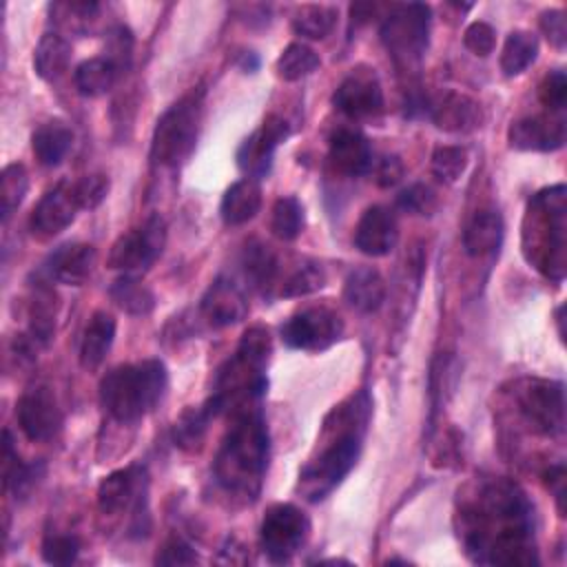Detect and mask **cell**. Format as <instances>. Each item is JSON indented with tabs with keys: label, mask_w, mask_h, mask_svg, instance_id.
Returning a JSON list of instances; mask_svg holds the SVG:
<instances>
[{
	"label": "cell",
	"mask_w": 567,
	"mask_h": 567,
	"mask_svg": "<svg viewBox=\"0 0 567 567\" xmlns=\"http://www.w3.org/2000/svg\"><path fill=\"white\" fill-rule=\"evenodd\" d=\"M241 266H244V272H246V279L259 288V290H266L272 286V281L277 279V272H279V261H277V255L261 241H250L246 248H244V255H241Z\"/></svg>",
	"instance_id": "33"
},
{
	"label": "cell",
	"mask_w": 567,
	"mask_h": 567,
	"mask_svg": "<svg viewBox=\"0 0 567 567\" xmlns=\"http://www.w3.org/2000/svg\"><path fill=\"white\" fill-rule=\"evenodd\" d=\"M337 22V9L326 4H303L292 18V29L297 35L308 40H323Z\"/></svg>",
	"instance_id": "36"
},
{
	"label": "cell",
	"mask_w": 567,
	"mask_h": 567,
	"mask_svg": "<svg viewBox=\"0 0 567 567\" xmlns=\"http://www.w3.org/2000/svg\"><path fill=\"white\" fill-rule=\"evenodd\" d=\"M514 401L532 432L558 436L565 430V388L560 381L523 379L516 383Z\"/></svg>",
	"instance_id": "9"
},
{
	"label": "cell",
	"mask_w": 567,
	"mask_h": 567,
	"mask_svg": "<svg viewBox=\"0 0 567 567\" xmlns=\"http://www.w3.org/2000/svg\"><path fill=\"white\" fill-rule=\"evenodd\" d=\"M372 403L368 392H357L332 408L323 421L321 450L299 472V492L317 503L326 498L357 465L363 447Z\"/></svg>",
	"instance_id": "2"
},
{
	"label": "cell",
	"mask_w": 567,
	"mask_h": 567,
	"mask_svg": "<svg viewBox=\"0 0 567 567\" xmlns=\"http://www.w3.org/2000/svg\"><path fill=\"white\" fill-rule=\"evenodd\" d=\"M538 97L549 109V113H563L567 102V78L563 69H554L543 78L538 86Z\"/></svg>",
	"instance_id": "45"
},
{
	"label": "cell",
	"mask_w": 567,
	"mask_h": 567,
	"mask_svg": "<svg viewBox=\"0 0 567 567\" xmlns=\"http://www.w3.org/2000/svg\"><path fill=\"white\" fill-rule=\"evenodd\" d=\"M505 224L496 208H481L476 210L465 230H463V248L470 257H483L498 250L503 241Z\"/></svg>",
	"instance_id": "25"
},
{
	"label": "cell",
	"mask_w": 567,
	"mask_h": 567,
	"mask_svg": "<svg viewBox=\"0 0 567 567\" xmlns=\"http://www.w3.org/2000/svg\"><path fill=\"white\" fill-rule=\"evenodd\" d=\"M115 319L106 310H95L84 326L80 339V365L84 370H95L106 359L115 339Z\"/></svg>",
	"instance_id": "26"
},
{
	"label": "cell",
	"mask_w": 567,
	"mask_h": 567,
	"mask_svg": "<svg viewBox=\"0 0 567 567\" xmlns=\"http://www.w3.org/2000/svg\"><path fill=\"white\" fill-rule=\"evenodd\" d=\"M78 210L80 206L73 197L71 182H62L40 197V202L31 210L29 230L40 239L55 237L73 224Z\"/></svg>",
	"instance_id": "17"
},
{
	"label": "cell",
	"mask_w": 567,
	"mask_h": 567,
	"mask_svg": "<svg viewBox=\"0 0 567 567\" xmlns=\"http://www.w3.org/2000/svg\"><path fill=\"white\" fill-rule=\"evenodd\" d=\"M97 252L91 244H80V241H69L58 246L44 261L42 270L47 279L60 281L66 286H82L93 268H95Z\"/></svg>",
	"instance_id": "21"
},
{
	"label": "cell",
	"mask_w": 567,
	"mask_h": 567,
	"mask_svg": "<svg viewBox=\"0 0 567 567\" xmlns=\"http://www.w3.org/2000/svg\"><path fill=\"white\" fill-rule=\"evenodd\" d=\"M540 31L554 44L556 49H565L567 44V24H565V11L563 9H547L540 13Z\"/></svg>",
	"instance_id": "49"
},
{
	"label": "cell",
	"mask_w": 567,
	"mask_h": 567,
	"mask_svg": "<svg viewBox=\"0 0 567 567\" xmlns=\"http://www.w3.org/2000/svg\"><path fill=\"white\" fill-rule=\"evenodd\" d=\"M321 64L317 51L303 42H292L288 44L279 60H277V73L286 82H297L306 75H310L317 66Z\"/></svg>",
	"instance_id": "37"
},
{
	"label": "cell",
	"mask_w": 567,
	"mask_h": 567,
	"mask_svg": "<svg viewBox=\"0 0 567 567\" xmlns=\"http://www.w3.org/2000/svg\"><path fill=\"white\" fill-rule=\"evenodd\" d=\"M430 115L432 122L447 133H470L483 122L481 104L474 97L456 91L445 93L434 106H430Z\"/></svg>",
	"instance_id": "23"
},
{
	"label": "cell",
	"mask_w": 567,
	"mask_h": 567,
	"mask_svg": "<svg viewBox=\"0 0 567 567\" xmlns=\"http://www.w3.org/2000/svg\"><path fill=\"white\" fill-rule=\"evenodd\" d=\"M401 177H403V164H401L399 157L388 155V157H383L379 162V166H377V182H379V186H385V188L394 186Z\"/></svg>",
	"instance_id": "50"
},
{
	"label": "cell",
	"mask_w": 567,
	"mask_h": 567,
	"mask_svg": "<svg viewBox=\"0 0 567 567\" xmlns=\"http://www.w3.org/2000/svg\"><path fill=\"white\" fill-rule=\"evenodd\" d=\"M290 135V124L279 115H268L257 131H252L237 151V164L239 168L257 179L268 175L272 166L275 148L286 142Z\"/></svg>",
	"instance_id": "16"
},
{
	"label": "cell",
	"mask_w": 567,
	"mask_h": 567,
	"mask_svg": "<svg viewBox=\"0 0 567 567\" xmlns=\"http://www.w3.org/2000/svg\"><path fill=\"white\" fill-rule=\"evenodd\" d=\"M157 565H193L197 563V551L184 538H168L159 554L155 556Z\"/></svg>",
	"instance_id": "48"
},
{
	"label": "cell",
	"mask_w": 567,
	"mask_h": 567,
	"mask_svg": "<svg viewBox=\"0 0 567 567\" xmlns=\"http://www.w3.org/2000/svg\"><path fill=\"white\" fill-rule=\"evenodd\" d=\"M204 91L193 89L171 104L157 120L151 135V162L155 166L177 168L195 151L202 124Z\"/></svg>",
	"instance_id": "6"
},
{
	"label": "cell",
	"mask_w": 567,
	"mask_h": 567,
	"mask_svg": "<svg viewBox=\"0 0 567 567\" xmlns=\"http://www.w3.org/2000/svg\"><path fill=\"white\" fill-rule=\"evenodd\" d=\"M80 554V540L73 534H49L42 543V558L49 565H71Z\"/></svg>",
	"instance_id": "44"
},
{
	"label": "cell",
	"mask_w": 567,
	"mask_h": 567,
	"mask_svg": "<svg viewBox=\"0 0 567 567\" xmlns=\"http://www.w3.org/2000/svg\"><path fill=\"white\" fill-rule=\"evenodd\" d=\"M71 62V44L60 33H44L33 51V69L38 78L53 82L58 80Z\"/></svg>",
	"instance_id": "29"
},
{
	"label": "cell",
	"mask_w": 567,
	"mask_h": 567,
	"mask_svg": "<svg viewBox=\"0 0 567 567\" xmlns=\"http://www.w3.org/2000/svg\"><path fill=\"white\" fill-rule=\"evenodd\" d=\"M545 483H547L549 492L554 494L556 505H558V512H560V516H563V512H565V505H563V501H565V467H563L560 463H558V465H551V467L545 472Z\"/></svg>",
	"instance_id": "51"
},
{
	"label": "cell",
	"mask_w": 567,
	"mask_h": 567,
	"mask_svg": "<svg viewBox=\"0 0 567 567\" xmlns=\"http://www.w3.org/2000/svg\"><path fill=\"white\" fill-rule=\"evenodd\" d=\"M326 286V270L319 261H312V259H306L301 264H297L290 275L286 277L279 295L281 297H303V295H310L319 288Z\"/></svg>",
	"instance_id": "38"
},
{
	"label": "cell",
	"mask_w": 567,
	"mask_h": 567,
	"mask_svg": "<svg viewBox=\"0 0 567 567\" xmlns=\"http://www.w3.org/2000/svg\"><path fill=\"white\" fill-rule=\"evenodd\" d=\"M538 55V38L532 31H512L505 38L503 51H501V69L505 75H518L523 73Z\"/></svg>",
	"instance_id": "34"
},
{
	"label": "cell",
	"mask_w": 567,
	"mask_h": 567,
	"mask_svg": "<svg viewBox=\"0 0 567 567\" xmlns=\"http://www.w3.org/2000/svg\"><path fill=\"white\" fill-rule=\"evenodd\" d=\"M303 206L295 195H284L272 204L270 230L281 241H292L303 233Z\"/></svg>",
	"instance_id": "35"
},
{
	"label": "cell",
	"mask_w": 567,
	"mask_h": 567,
	"mask_svg": "<svg viewBox=\"0 0 567 567\" xmlns=\"http://www.w3.org/2000/svg\"><path fill=\"white\" fill-rule=\"evenodd\" d=\"M465 551L483 565H534V507L525 492L507 481L485 483L461 512Z\"/></svg>",
	"instance_id": "1"
},
{
	"label": "cell",
	"mask_w": 567,
	"mask_h": 567,
	"mask_svg": "<svg viewBox=\"0 0 567 567\" xmlns=\"http://www.w3.org/2000/svg\"><path fill=\"white\" fill-rule=\"evenodd\" d=\"M215 419L208 403H202L197 408H186L179 419L173 423V443L179 450L193 452L202 447V441L206 436L208 423Z\"/></svg>",
	"instance_id": "32"
},
{
	"label": "cell",
	"mask_w": 567,
	"mask_h": 567,
	"mask_svg": "<svg viewBox=\"0 0 567 567\" xmlns=\"http://www.w3.org/2000/svg\"><path fill=\"white\" fill-rule=\"evenodd\" d=\"M261 208V186L252 177L237 179L221 197L219 215L228 226H241L250 221Z\"/></svg>",
	"instance_id": "27"
},
{
	"label": "cell",
	"mask_w": 567,
	"mask_h": 567,
	"mask_svg": "<svg viewBox=\"0 0 567 567\" xmlns=\"http://www.w3.org/2000/svg\"><path fill=\"white\" fill-rule=\"evenodd\" d=\"M272 352L270 332L264 326H252L241 334L235 354L219 368L213 394L206 399L215 416L255 408L266 392V365Z\"/></svg>",
	"instance_id": "4"
},
{
	"label": "cell",
	"mask_w": 567,
	"mask_h": 567,
	"mask_svg": "<svg viewBox=\"0 0 567 567\" xmlns=\"http://www.w3.org/2000/svg\"><path fill=\"white\" fill-rule=\"evenodd\" d=\"M332 104L352 120L377 115L383 109V89L374 69H352L334 89Z\"/></svg>",
	"instance_id": "15"
},
{
	"label": "cell",
	"mask_w": 567,
	"mask_h": 567,
	"mask_svg": "<svg viewBox=\"0 0 567 567\" xmlns=\"http://www.w3.org/2000/svg\"><path fill=\"white\" fill-rule=\"evenodd\" d=\"M73 146V131L62 120L40 124L31 135V148L42 166H58Z\"/></svg>",
	"instance_id": "28"
},
{
	"label": "cell",
	"mask_w": 567,
	"mask_h": 567,
	"mask_svg": "<svg viewBox=\"0 0 567 567\" xmlns=\"http://www.w3.org/2000/svg\"><path fill=\"white\" fill-rule=\"evenodd\" d=\"M16 419L29 441H51L62 427V410L47 383L29 385L16 405Z\"/></svg>",
	"instance_id": "13"
},
{
	"label": "cell",
	"mask_w": 567,
	"mask_h": 567,
	"mask_svg": "<svg viewBox=\"0 0 567 567\" xmlns=\"http://www.w3.org/2000/svg\"><path fill=\"white\" fill-rule=\"evenodd\" d=\"M166 246V221L159 215L146 217L142 224L122 233L106 257V266L126 275L142 272L153 266Z\"/></svg>",
	"instance_id": "10"
},
{
	"label": "cell",
	"mask_w": 567,
	"mask_h": 567,
	"mask_svg": "<svg viewBox=\"0 0 567 567\" xmlns=\"http://www.w3.org/2000/svg\"><path fill=\"white\" fill-rule=\"evenodd\" d=\"M281 341L295 350H326L343 334L341 317L326 308L312 306L295 312L281 326Z\"/></svg>",
	"instance_id": "12"
},
{
	"label": "cell",
	"mask_w": 567,
	"mask_h": 567,
	"mask_svg": "<svg viewBox=\"0 0 567 567\" xmlns=\"http://www.w3.org/2000/svg\"><path fill=\"white\" fill-rule=\"evenodd\" d=\"M399 239V224L390 208L374 204L363 210L354 228V246L368 257H385Z\"/></svg>",
	"instance_id": "20"
},
{
	"label": "cell",
	"mask_w": 567,
	"mask_h": 567,
	"mask_svg": "<svg viewBox=\"0 0 567 567\" xmlns=\"http://www.w3.org/2000/svg\"><path fill=\"white\" fill-rule=\"evenodd\" d=\"M507 142L516 151H556L565 144V117L560 113L520 117L509 124Z\"/></svg>",
	"instance_id": "18"
},
{
	"label": "cell",
	"mask_w": 567,
	"mask_h": 567,
	"mask_svg": "<svg viewBox=\"0 0 567 567\" xmlns=\"http://www.w3.org/2000/svg\"><path fill=\"white\" fill-rule=\"evenodd\" d=\"M55 330V295L47 286H38L31 303V334L35 341L47 343Z\"/></svg>",
	"instance_id": "40"
},
{
	"label": "cell",
	"mask_w": 567,
	"mask_h": 567,
	"mask_svg": "<svg viewBox=\"0 0 567 567\" xmlns=\"http://www.w3.org/2000/svg\"><path fill=\"white\" fill-rule=\"evenodd\" d=\"M117 73V66L109 58H89L75 66L73 82L80 95L100 97L113 89Z\"/></svg>",
	"instance_id": "31"
},
{
	"label": "cell",
	"mask_w": 567,
	"mask_h": 567,
	"mask_svg": "<svg viewBox=\"0 0 567 567\" xmlns=\"http://www.w3.org/2000/svg\"><path fill=\"white\" fill-rule=\"evenodd\" d=\"M106 53L104 58H109L117 71H122V66L126 69L131 64V53H133V35L126 27L117 24L109 31L106 35Z\"/></svg>",
	"instance_id": "46"
},
{
	"label": "cell",
	"mask_w": 567,
	"mask_h": 567,
	"mask_svg": "<svg viewBox=\"0 0 567 567\" xmlns=\"http://www.w3.org/2000/svg\"><path fill=\"white\" fill-rule=\"evenodd\" d=\"M563 310H565V306H558V310H556V321H558V334H560V339H565V330H563Z\"/></svg>",
	"instance_id": "52"
},
{
	"label": "cell",
	"mask_w": 567,
	"mask_h": 567,
	"mask_svg": "<svg viewBox=\"0 0 567 567\" xmlns=\"http://www.w3.org/2000/svg\"><path fill=\"white\" fill-rule=\"evenodd\" d=\"M385 292H388L385 279L372 266L354 268L343 284V299L352 310L361 315L377 312L385 301Z\"/></svg>",
	"instance_id": "24"
},
{
	"label": "cell",
	"mask_w": 567,
	"mask_h": 567,
	"mask_svg": "<svg viewBox=\"0 0 567 567\" xmlns=\"http://www.w3.org/2000/svg\"><path fill=\"white\" fill-rule=\"evenodd\" d=\"M396 204L405 213L430 217L439 208V197L432 186L419 182V184H412L405 190H401V195L396 197Z\"/></svg>",
	"instance_id": "43"
},
{
	"label": "cell",
	"mask_w": 567,
	"mask_h": 567,
	"mask_svg": "<svg viewBox=\"0 0 567 567\" xmlns=\"http://www.w3.org/2000/svg\"><path fill=\"white\" fill-rule=\"evenodd\" d=\"M199 315L213 328L239 323L248 315L246 295L235 281L217 277L199 299Z\"/></svg>",
	"instance_id": "19"
},
{
	"label": "cell",
	"mask_w": 567,
	"mask_h": 567,
	"mask_svg": "<svg viewBox=\"0 0 567 567\" xmlns=\"http://www.w3.org/2000/svg\"><path fill=\"white\" fill-rule=\"evenodd\" d=\"M146 501V470L142 465H128L111 472L97 487V509L106 516H117L133 509V518L142 520V503Z\"/></svg>",
	"instance_id": "14"
},
{
	"label": "cell",
	"mask_w": 567,
	"mask_h": 567,
	"mask_svg": "<svg viewBox=\"0 0 567 567\" xmlns=\"http://www.w3.org/2000/svg\"><path fill=\"white\" fill-rule=\"evenodd\" d=\"M463 44L478 58H487L494 51L496 44V33L487 22H472L465 33H463Z\"/></svg>",
	"instance_id": "47"
},
{
	"label": "cell",
	"mask_w": 567,
	"mask_h": 567,
	"mask_svg": "<svg viewBox=\"0 0 567 567\" xmlns=\"http://www.w3.org/2000/svg\"><path fill=\"white\" fill-rule=\"evenodd\" d=\"M328 159L334 171L357 177L365 175L372 166V148L365 135L354 128H339L330 137Z\"/></svg>",
	"instance_id": "22"
},
{
	"label": "cell",
	"mask_w": 567,
	"mask_h": 567,
	"mask_svg": "<svg viewBox=\"0 0 567 567\" xmlns=\"http://www.w3.org/2000/svg\"><path fill=\"white\" fill-rule=\"evenodd\" d=\"M168 388V372L159 359L124 363L100 381V403L120 423H135L157 408Z\"/></svg>",
	"instance_id": "5"
},
{
	"label": "cell",
	"mask_w": 567,
	"mask_h": 567,
	"mask_svg": "<svg viewBox=\"0 0 567 567\" xmlns=\"http://www.w3.org/2000/svg\"><path fill=\"white\" fill-rule=\"evenodd\" d=\"M270 436L264 414L257 408L233 414L213 463L217 485L233 498L252 503L268 470Z\"/></svg>",
	"instance_id": "3"
},
{
	"label": "cell",
	"mask_w": 567,
	"mask_h": 567,
	"mask_svg": "<svg viewBox=\"0 0 567 567\" xmlns=\"http://www.w3.org/2000/svg\"><path fill=\"white\" fill-rule=\"evenodd\" d=\"M467 151L463 146H439L432 153V173L445 182V184H454L461 179V175L467 168Z\"/></svg>",
	"instance_id": "41"
},
{
	"label": "cell",
	"mask_w": 567,
	"mask_h": 567,
	"mask_svg": "<svg viewBox=\"0 0 567 567\" xmlns=\"http://www.w3.org/2000/svg\"><path fill=\"white\" fill-rule=\"evenodd\" d=\"M565 210L563 184L540 190L529 202V215L534 217V226L540 230L534 233L536 246L525 252L527 259L534 261L536 268L554 281L565 277Z\"/></svg>",
	"instance_id": "7"
},
{
	"label": "cell",
	"mask_w": 567,
	"mask_h": 567,
	"mask_svg": "<svg viewBox=\"0 0 567 567\" xmlns=\"http://www.w3.org/2000/svg\"><path fill=\"white\" fill-rule=\"evenodd\" d=\"M109 188H111V182L104 173H91V175H84V177L71 182L73 197H75L78 206L84 210L97 208L106 199Z\"/></svg>",
	"instance_id": "42"
},
{
	"label": "cell",
	"mask_w": 567,
	"mask_h": 567,
	"mask_svg": "<svg viewBox=\"0 0 567 567\" xmlns=\"http://www.w3.org/2000/svg\"><path fill=\"white\" fill-rule=\"evenodd\" d=\"M430 40V7L421 2L396 4L381 24V42L399 66L416 64Z\"/></svg>",
	"instance_id": "8"
},
{
	"label": "cell",
	"mask_w": 567,
	"mask_h": 567,
	"mask_svg": "<svg viewBox=\"0 0 567 567\" xmlns=\"http://www.w3.org/2000/svg\"><path fill=\"white\" fill-rule=\"evenodd\" d=\"M27 188H29L27 168L18 162L7 164L2 168V177H0V202H2V219L4 221L22 204V199L27 195Z\"/></svg>",
	"instance_id": "39"
},
{
	"label": "cell",
	"mask_w": 567,
	"mask_h": 567,
	"mask_svg": "<svg viewBox=\"0 0 567 567\" xmlns=\"http://www.w3.org/2000/svg\"><path fill=\"white\" fill-rule=\"evenodd\" d=\"M310 520L292 503H275L266 509L259 525V543L268 560L288 563L308 540Z\"/></svg>",
	"instance_id": "11"
},
{
	"label": "cell",
	"mask_w": 567,
	"mask_h": 567,
	"mask_svg": "<svg viewBox=\"0 0 567 567\" xmlns=\"http://www.w3.org/2000/svg\"><path fill=\"white\" fill-rule=\"evenodd\" d=\"M109 295H111V299L115 301V306L120 310H124L126 315H133V317L151 315L153 308H155L153 290L142 279H137L135 275L124 272L122 277H117L111 284Z\"/></svg>",
	"instance_id": "30"
}]
</instances>
